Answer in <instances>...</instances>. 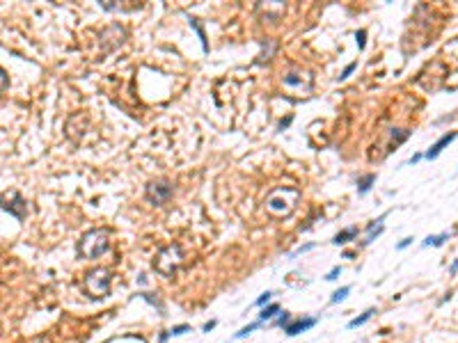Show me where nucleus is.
Masks as SVG:
<instances>
[{"label":"nucleus","mask_w":458,"mask_h":343,"mask_svg":"<svg viewBox=\"0 0 458 343\" xmlns=\"http://www.w3.org/2000/svg\"><path fill=\"white\" fill-rule=\"evenodd\" d=\"M25 208H28V204H25L23 201V197L18 195H12V204H9V201H5V204H2V211H5V213H9V215H14V218L16 220H23L25 218Z\"/></svg>","instance_id":"6"},{"label":"nucleus","mask_w":458,"mask_h":343,"mask_svg":"<svg viewBox=\"0 0 458 343\" xmlns=\"http://www.w3.org/2000/svg\"><path fill=\"white\" fill-rule=\"evenodd\" d=\"M374 314H376V309H374V307H371V309H367V311H364V314H360V316H357V318L348 320V325H346V327H348V330H355V327L364 325V323H367V320H369V318H371V316H374Z\"/></svg>","instance_id":"12"},{"label":"nucleus","mask_w":458,"mask_h":343,"mask_svg":"<svg viewBox=\"0 0 458 343\" xmlns=\"http://www.w3.org/2000/svg\"><path fill=\"white\" fill-rule=\"evenodd\" d=\"M137 295L142 297V300H147L149 304H151V307H156V309H158V311H161V314H163V311H165V307H163V302L158 300V297H154V293H137Z\"/></svg>","instance_id":"17"},{"label":"nucleus","mask_w":458,"mask_h":343,"mask_svg":"<svg viewBox=\"0 0 458 343\" xmlns=\"http://www.w3.org/2000/svg\"><path fill=\"white\" fill-rule=\"evenodd\" d=\"M376 183V174H362V176L357 178V192L360 195H367Z\"/></svg>","instance_id":"10"},{"label":"nucleus","mask_w":458,"mask_h":343,"mask_svg":"<svg viewBox=\"0 0 458 343\" xmlns=\"http://www.w3.org/2000/svg\"><path fill=\"white\" fill-rule=\"evenodd\" d=\"M357 233H360V229H357L355 225H353V227H346V229H341L339 233L332 238V243H334V245H346V243H351V240H355Z\"/></svg>","instance_id":"9"},{"label":"nucleus","mask_w":458,"mask_h":343,"mask_svg":"<svg viewBox=\"0 0 458 343\" xmlns=\"http://www.w3.org/2000/svg\"><path fill=\"white\" fill-rule=\"evenodd\" d=\"M410 243H412V238H403V240H401V243L396 245V249H405V247H408V245H410Z\"/></svg>","instance_id":"27"},{"label":"nucleus","mask_w":458,"mask_h":343,"mask_svg":"<svg viewBox=\"0 0 458 343\" xmlns=\"http://www.w3.org/2000/svg\"><path fill=\"white\" fill-rule=\"evenodd\" d=\"M385 215H387V213H383L381 218L376 220V222H369V231H367V236H364V240H362V247L371 245L376 238H378L383 231H385V227H383V220H385Z\"/></svg>","instance_id":"8"},{"label":"nucleus","mask_w":458,"mask_h":343,"mask_svg":"<svg viewBox=\"0 0 458 343\" xmlns=\"http://www.w3.org/2000/svg\"><path fill=\"white\" fill-rule=\"evenodd\" d=\"M339 275H341V266H334L332 270H330V272L326 275V282H334V279L339 277Z\"/></svg>","instance_id":"24"},{"label":"nucleus","mask_w":458,"mask_h":343,"mask_svg":"<svg viewBox=\"0 0 458 343\" xmlns=\"http://www.w3.org/2000/svg\"><path fill=\"white\" fill-rule=\"evenodd\" d=\"M355 39H357V48H360V51H364V46H367V30H357Z\"/></svg>","instance_id":"21"},{"label":"nucleus","mask_w":458,"mask_h":343,"mask_svg":"<svg viewBox=\"0 0 458 343\" xmlns=\"http://www.w3.org/2000/svg\"><path fill=\"white\" fill-rule=\"evenodd\" d=\"M257 327H262V320H257V323H250L248 327H243L241 332H236V334H234V339H245L248 334H250V332H255Z\"/></svg>","instance_id":"18"},{"label":"nucleus","mask_w":458,"mask_h":343,"mask_svg":"<svg viewBox=\"0 0 458 343\" xmlns=\"http://www.w3.org/2000/svg\"><path fill=\"white\" fill-rule=\"evenodd\" d=\"M422 158H424V154H415V156H412L410 160H408V163H410V165H415V163H419V160H422Z\"/></svg>","instance_id":"28"},{"label":"nucleus","mask_w":458,"mask_h":343,"mask_svg":"<svg viewBox=\"0 0 458 343\" xmlns=\"http://www.w3.org/2000/svg\"><path fill=\"white\" fill-rule=\"evenodd\" d=\"M0 76H2V92H5V89H7V73L2 71V73H0Z\"/></svg>","instance_id":"31"},{"label":"nucleus","mask_w":458,"mask_h":343,"mask_svg":"<svg viewBox=\"0 0 458 343\" xmlns=\"http://www.w3.org/2000/svg\"><path fill=\"white\" fill-rule=\"evenodd\" d=\"M289 124H291V117L282 119V121H280V130H284V128H286V126H289Z\"/></svg>","instance_id":"29"},{"label":"nucleus","mask_w":458,"mask_h":343,"mask_svg":"<svg viewBox=\"0 0 458 343\" xmlns=\"http://www.w3.org/2000/svg\"><path fill=\"white\" fill-rule=\"evenodd\" d=\"M355 69H357V62H351V64H346V66H344V71H341L339 76H337V80H339V83H344L346 78L351 76V73L355 71Z\"/></svg>","instance_id":"19"},{"label":"nucleus","mask_w":458,"mask_h":343,"mask_svg":"<svg viewBox=\"0 0 458 343\" xmlns=\"http://www.w3.org/2000/svg\"><path fill=\"white\" fill-rule=\"evenodd\" d=\"M312 247H314V243H307V245H303V247H298L296 252L291 254V259H296V256H298V254H303V252H310Z\"/></svg>","instance_id":"25"},{"label":"nucleus","mask_w":458,"mask_h":343,"mask_svg":"<svg viewBox=\"0 0 458 343\" xmlns=\"http://www.w3.org/2000/svg\"><path fill=\"white\" fill-rule=\"evenodd\" d=\"M449 272H452V275H456V272H458V259H456V261H454V266H452V268H449Z\"/></svg>","instance_id":"30"},{"label":"nucleus","mask_w":458,"mask_h":343,"mask_svg":"<svg viewBox=\"0 0 458 343\" xmlns=\"http://www.w3.org/2000/svg\"><path fill=\"white\" fill-rule=\"evenodd\" d=\"M289 323H291V314H286V311H284V314H280L277 318H275L273 325H275V327H286Z\"/></svg>","instance_id":"20"},{"label":"nucleus","mask_w":458,"mask_h":343,"mask_svg":"<svg viewBox=\"0 0 458 343\" xmlns=\"http://www.w3.org/2000/svg\"><path fill=\"white\" fill-rule=\"evenodd\" d=\"M447 238H449V233H438V236H429L422 245H424V247H431V245H433V247H440V245L445 243Z\"/></svg>","instance_id":"16"},{"label":"nucleus","mask_w":458,"mask_h":343,"mask_svg":"<svg viewBox=\"0 0 458 343\" xmlns=\"http://www.w3.org/2000/svg\"><path fill=\"white\" fill-rule=\"evenodd\" d=\"M316 325V318H298V320H291L289 325L284 327V332L289 334V337H298L300 332H305V330H310V327H314Z\"/></svg>","instance_id":"7"},{"label":"nucleus","mask_w":458,"mask_h":343,"mask_svg":"<svg viewBox=\"0 0 458 343\" xmlns=\"http://www.w3.org/2000/svg\"><path fill=\"white\" fill-rule=\"evenodd\" d=\"M188 23H191V28L195 30L197 32V37H199V42H202V51L204 53H208V42H206V32H204V28L202 25H199V21H197V18H188Z\"/></svg>","instance_id":"11"},{"label":"nucleus","mask_w":458,"mask_h":343,"mask_svg":"<svg viewBox=\"0 0 458 343\" xmlns=\"http://www.w3.org/2000/svg\"><path fill=\"white\" fill-rule=\"evenodd\" d=\"M181 263H184V249H181L179 243H170L165 247H161V252L154 259L156 272H161L163 277H172Z\"/></svg>","instance_id":"2"},{"label":"nucleus","mask_w":458,"mask_h":343,"mask_svg":"<svg viewBox=\"0 0 458 343\" xmlns=\"http://www.w3.org/2000/svg\"><path fill=\"white\" fill-rule=\"evenodd\" d=\"M410 133H412V130H408V128H392V133H390V137H392V144H394V147H399L401 142H405V140L410 137Z\"/></svg>","instance_id":"13"},{"label":"nucleus","mask_w":458,"mask_h":343,"mask_svg":"<svg viewBox=\"0 0 458 343\" xmlns=\"http://www.w3.org/2000/svg\"><path fill=\"white\" fill-rule=\"evenodd\" d=\"M277 314H280V304H268V307L262 309V314H259V320H262V323H266V320L275 318Z\"/></svg>","instance_id":"14"},{"label":"nucleus","mask_w":458,"mask_h":343,"mask_svg":"<svg viewBox=\"0 0 458 343\" xmlns=\"http://www.w3.org/2000/svg\"><path fill=\"white\" fill-rule=\"evenodd\" d=\"M270 297H273V293H270V290H266V293H262V295L257 297V307H263V304H268V302H270Z\"/></svg>","instance_id":"22"},{"label":"nucleus","mask_w":458,"mask_h":343,"mask_svg":"<svg viewBox=\"0 0 458 343\" xmlns=\"http://www.w3.org/2000/svg\"><path fill=\"white\" fill-rule=\"evenodd\" d=\"M215 325H218V320H208V323H204V327H202V330H204V332H211V330H213Z\"/></svg>","instance_id":"26"},{"label":"nucleus","mask_w":458,"mask_h":343,"mask_svg":"<svg viewBox=\"0 0 458 343\" xmlns=\"http://www.w3.org/2000/svg\"><path fill=\"white\" fill-rule=\"evenodd\" d=\"M174 195V185L167 181V178H156V181H149L147 188H144V199L151 204V206H163L170 201V197Z\"/></svg>","instance_id":"4"},{"label":"nucleus","mask_w":458,"mask_h":343,"mask_svg":"<svg viewBox=\"0 0 458 343\" xmlns=\"http://www.w3.org/2000/svg\"><path fill=\"white\" fill-rule=\"evenodd\" d=\"M186 332H191V327L188 325H177L170 330V337H181V334H186Z\"/></svg>","instance_id":"23"},{"label":"nucleus","mask_w":458,"mask_h":343,"mask_svg":"<svg viewBox=\"0 0 458 343\" xmlns=\"http://www.w3.org/2000/svg\"><path fill=\"white\" fill-rule=\"evenodd\" d=\"M456 137H458V133H456V130H452V133H445V135H442L440 140H438V142H435V144H431V149H429V151H426V154H424V158L435 160V158H438V156L442 154V151H445V147H449V144H452L454 140H456Z\"/></svg>","instance_id":"5"},{"label":"nucleus","mask_w":458,"mask_h":343,"mask_svg":"<svg viewBox=\"0 0 458 343\" xmlns=\"http://www.w3.org/2000/svg\"><path fill=\"white\" fill-rule=\"evenodd\" d=\"M85 290H87L89 297H94V300H101L110 293V272L106 268H92V270L85 275V282H83Z\"/></svg>","instance_id":"3"},{"label":"nucleus","mask_w":458,"mask_h":343,"mask_svg":"<svg viewBox=\"0 0 458 343\" xmlns=\"http://www.w3.org/2000/svg\"><path fill=\"white\" fill-rule=\"evenodd\" d=\"M110 247L106 229H89L85 231L80 240H78V256L80 259H99L103 256Z\"/></svg>","instance_id":"1"},{"label":"nucleus","mask_w":458,"mask_h":343,"mask_svg":"<svg viewBox=\"0 0 458 343\" xmlns=\"http://www.w3.org/2000/svg\"><path fill=\"white\" fill-rule=\"evenodd\" d=\"M348 293H351V286H341L339 290H334L332 297H330V304H339V302H344L346 297H348Z\"/></svg>","instance_id":"15"}]
</instances>
